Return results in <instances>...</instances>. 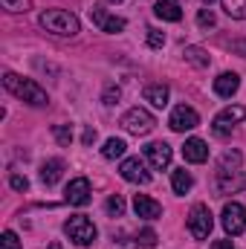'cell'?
I'll return each mask as SVG.
<instances>
[{
	"label": "cell",
	"instance_id": "obj_1",
	"mask_svg": "<svg viewBox=\"0 0 246 249\" xmlns=\"http://www.w3.org/2000/svg\"><path fill=\"white\" fill-rule=\"evenodd\" d=\"M3 87H6L15 99L26 102V105H32V107H44V105L50 102L47 90H44L38 81H32V78H20V75H15V72H3Z\"/></svg>",
	"mask_w": 246,
	"mask_h": 249
},
{
	"label": "cell",
	"instance_id": "obj_2",
	"mask_svg": "<svg viewBox=\"0 0 246 249\" xmlns=\"http://www.w3.org/2000/svg\"><path fill=\"white\" fill-rule=\"evenodd\" d=\"M38 23H41L47 32H53V35H64V38H72V35L81 32L78 18H75L72 12H64V9H47V12H41Z\"/></svg>",
	"mask_w": 246,
	"mask_h": 249
},
{
	"label": "cell",
	"instance_id": "obj_3",
	"mask_svg": "<svg viewBox=\"0 0 246 249\" xmlns=\"http://www.w3.org/2000/svg\"><path fill=\"white\" fill-rule=\"evenodd\" d=\"M64 232H67V238L75 244V247H90L93 241H96V226H93V220L87 217V214H72V217H67L64 220Z\"/></svg>",
	"mask_w": 246,
	"mask_h": 249
},
{
	"label": "cell",
	"instance_id": "obj_4",
	"mask_svg": "<svg viewBox=\"0 0 246 249\" xmlns=\"http://www.w3.org/2000/svg\"><path fill=\"white\" fill-rule=\"evenodd\" d=\"M211 226H214V217L209 212L206 203H194L191 212H188V232L194 241H206L211 235Z\"/></svg>",
	"mask_w": 246,
	"mask_h": 249
},
{
	"label": "cell",
	"instance_id": "obj_5",
	"mask_svg": "<svg viewBox=\"0 0 246 249\" xmlns=\"http://www.w3.org/2000/svg\"><path fill=\"white\" fill-rule=\"evenodd\" d=\"M122 127L127 133H133V136H145V133H151L157 127V119L145 107H130L122 116Z\"/></svg>",
	"mask_w": 246,
	"mask_h": 249
},
{
	"label": "cell",
	"instance_id": "obj_6",
	"mask_svg": "<svg viewBox=\"0 0 246 249\" xmlns=\"http://www.w3.org/2000/svg\"><path fill=\"white\" fill-rule=\"evenodd\" d=\"M220 223H223V229L232 235V238H238V235H244L246 232V209L241 203H226L223 206V212H220Z\"/></svg>",
	"mask_w": 246,
	"mask_h": 249
},
{
	"label": "cell",
	"instance_id": "obj_7",
	"mask_svg": "<svg viewBox=\"0 0 246 249\" xmlns=\"http://www.w3.org/2000/svg\"><path fill=\"white\" fill-rule=\"evenodd\" d=\"M119 174H122L127 183H136V186H148L151 183V171H148V165L139 157H127L122 165H119Z\"/></svg>",
	"mask_w": 246,
	"mask_h": 249
},
{
	"label": "cell",
	"instance_id": "obj_8",
	"mask_svg": "<svg viewBox=\"0 0 246 249\" xmlns=\"http://www.w3.org/2000/svg\"><path fill=\"white\" fill-rule=\"evenodd\" d=\"M246 119V107H241V105H235V107H226V110H220L217 116H214V133L217 136H229L232 133V127L238 122H244Z\"/></svg>",
	"mask_w": 246,
	"mask_h": 249
},
{
	"label": "cell",
	"instance_id": "obj_9",
	"mask_svg": "<svg viewBox=\"0 0 246 249\" xmlns=\"http://www.w3.org/2000/svg\"><path fill=\"white\" fill-rule=\"evenodd\" d=\"M171 130H177V133H185V130H194L197 124H200V116H197V110L194 107H188V105H177L174 110H171Z\"/></svg>",
	"mask_w": 246,
	"mask_h": 249
},
{
	"label": "cell",
	"instance_id": "obj_10",
	"mask_svg": "<svg viewBox=\"0 0 246 249\" xmlns=\"http://www.w3.org/2000/svg\"><path fill=\"white\" fill-rule=\"evenodd\" d=\"M90 20L102 29V32H110V35H116V32H122L124 26V18H116V15H110L107 9H102V6H93L90 9Z\"/></svg>",
	"mask_w": 246,
	"mask_h": 249
},
{
	"label": "cell",
	"instance_id": "obj_11",
	"mask_svg": "<svg viewBox=\"0 0 246 249\" xmlns=\"http://www.w3.org/2000/svg\"><path fill=\"white\" fill-rule=\"evenodd\" d=\"M171 157H174V151H171L168 142H151V145H145V160H148L151 168H157V171L168 168V165H171Z\"/></svg>",
	"mask_w": 246,
	"mask_h": 249
},
{
	"label": "cell",
	"instance_id": "obj_12",
	"mask_svg": "<svg viewBox=\"0 0 246 249\" xmlns=\"http://www.w3.org/2000/svg\"><path fill=\"white\" fill-rule=\"evenodd\" d=\"M90 194H93L90 180H87V177H75V180H70V186L64 191V200H67L70 206H87V203H90Z\"/></svg>",
	"mask_w": 246,
	"mask_h": 249
},
{
	"label": "cell",
	"instance_id": "obj_13",
	"mask_svg": "<svg viewBox=\"0 0 246 249\" xmlns=\"http://www.w3.org/2000/svg\"><path fill=\"white\" fill-rule=\"evenodd\" d=\"M246 186V171L235 168V171H217V188L223 194H235Z\"/></svg>",
	"mask_w": 246,
	"mask_h": 249
},
{
	"label": "cell",
	"instance_id": "obj_14",
	"mask_svg": "<svg viewBox=\"0 0 246 249\" xmlns=\"http://www.w3.org/2000/svg\"><path fill=\"white\" fill-rule=\"evenodd\" d=\"M183 157H185V162L200 165V162H206V160H209V145H206L203 139L191 136V139H185V145H183Z\"/></svg>",
	"mask_w": 246,
	"mask_h": 249
},
{
	"label": "cell",
	"instance_id": "obj_15",
	"mask_svg": "<svg viewBox=\"0 0 246 249\" xmlns=\"http://www.w3.org/2000/svg\"><path fill=\"white\" fill-rule=\"evenodd\" d=\"M238 87H241V75H238V72H220V75L214 78V93H217L220 99H232V96L238 93Z\"/></svg>",
	"mask_w": 246,
	"mask_h": 249
},
{
	"label": "cell",
	"instance_id": "obj_16",
	"mask_svg": "<svg viewBox=\"0 0 246 249\" xmlns=\"http://www.w3.org/2000/svg\"><path fill=\"white\" fill-rule=\"evenodd\" d=\"M133 209H136V214L145 217V220H157V217L162 214V206H159L154 197H148V194H136V197H133Z\"/></svg>",
	"mask_w": 246,
	"mask_h": 249
},
{
	"label": "cell",
	"instance_id": "obj_17",
	"mask_svg": "<svg viewBox=\"0 0 246 249\" xmlns=\"http://www.w3.org/2000/svg\"><path fill=\"white\" fill-rule=\"evenodd\" d=\"M168 96H171V90H168L165 84H148V87L142 90V99H145V102H151V105H154V107H159V110L168 105Z\"/></svg>",
	"mask_w": 246,
	"mask_h": 249
},
{
	"label": "cell",
	"instance_id": "obj_18",
	"mask_svg": "<svg viewBox=\"0 0 246 249\" xmlns=\"http://www.w3.org/2000/svg\"><path fill=\"white\" fill-rule=\"evenodd\" d=\"M154 15L162 18V20H171V23L183 20V9H180V3H174V0H157V3H154Z\"/></svg>",
	"mask_w": 246,
	"mask_h": 249
},
{
	"label": "cell",
	"instance_id": "obj_19",
	"mask_svg": "<svg viewBox=\"0 0 246 249\" xmlns=\"http://www.w3.org/2000/svg\"><path fill=\"white\" fill-rule=\"evenodd\" d=\"M61 174H64V160H47L41 165V183L44 186H55L61 180Z\"/></svg>",
	"mask_w": 246,
	"mask_h": 249
},
{
	"label": "cell",
	"instance_id": "obj_20",
	"mask_svg": "<svg viewBox=\"0 0 246 249\" xmlns=\"http://www.w3.org/2000/svg\"><path fill=\"white\" fill-rule=\"evenodd\" d=\"M183 58L191 64V67H197V70H206V67L211 64V58L206 55V50H200V47H185V50H183Z\"/></svg>",
	"mask_w": 246,
	"mask_h": 249
},
{
	"label": "cell",
	"instance_id": "obj_21",
	"mask_svg": "<svg viewBox=\"0 0 246 249\" xmlns=\"http://www.w3.org/2000/svg\"><path fill=\"white\" fill-rule=\"evenodd\" d=\"M194 186V180H191V174L185 171V168H177L174 174H171V188H174V194H188Z\"/></svg>",
	"mask_w": 246,
	"mask_h": 249
},
{
	"label": "cell",
	"instance_id": "obj_22",
	"mask_svg": "<svg viewBox=\"0 0 246 249\" xmlns=\"http://www.w3.org/2000/svg\"><path fill=\"white\" fill-rule=\"evenodd\" d=\"M124 148H127V145H124V139H116V136H113V139H107V142H105L102 157H105V160H119V157H124Z\"/></svg>",
	"mask_w": 246,
	"mask_h": 249
},
{
	"label": "cell",
	"instance_id": "obj_23",
	"mask_svg": "<svg viewBox=\"0 0 246 249\" xmlns=\"http://www.w3.org/2000/svg\"><path fill=\"white\" fill-rule=\"evenodd\" d=\"M226 15L235 18V20H246V0H220Z\"/></svg>",
	"mask_w": 246,
	"mask_h": 249
},
{
	"label": "cell",
	"instance_id": "obj_24",
	"mask_svg": "<svg viewBox=\"0 0 246 249\" xmlns=\"http://www.w3.org/2000/svg\"><path fill=\"white\" fill-rule=\"evenodd\" d=\"M53 133H55L58 145H64V148H70V145H72V127H70V124H55V127H53Z\"/></svg>",
	"mask_w": 246,
	"mask_h": 249
},
{
	"label": "cell",
	"instance_id": "obj_25",
	"mask_svg": "<svg viewBox=\"0 0 246 249\" xmlns=\"http://www.w3.org/2000/svg\"><path fill=\"white\" fill-rule=\"evenodd\" d=\"M0 249H23V244H20V238H18V232L6 229V232L0 235Z\"/></svg>",
	"mask_w": 246,
	"mask_h": 249
},
{
	"label": "cell",
	"instance_id": "obj_26",
	"mask_svg": "<svg viewBox=\"0 0 246 249\" xmlns=\"http://www.w3.org/2000/svg\"><path fill=\"white\" fill-rule=\"evenodd\" d=\"M107 214H110V217H122V214H124V200H122V194H113V197L107 200Z\"/></svg>",
	"mask_w": 246,
	"mask_h": 249
},
{
	"label": "cell",
	"instance_id": "obj_27",
	"mask_svg": "<svg viewBox=\"0 0 246 249\" xmlns=\"http://www.w3.org/2000/svg\"><path fill=\"white\" fill-rule=\"evenodd\" d=\"M119 99H122V90H119L116 84H107L105 93H102V102H105V105H116Z\"/></svg>",
	"mask_w": 246,
	"mask_h": 249
},
{
	"label": "cell",
	"instance_id": "obj_28",
	"mask_svg": "<svg viewBox=\"0 0 246 249\" xmlns=\"http://www.w3.org/2000/svg\"><path fill=\"white\" fill-rule=\"evenodd\" d=\"M136 244L145 247V249H151L154 244H157V232H154V229H142V232L136 235Z\"/></svg>",
	"mask_w": 246,
	"mask_h": 249
},
{
	"label": "cell",
	"instance_id": "obj_29",
	"mask_svg": "<svg viewBox=\"0 0 246 249\" xmlns=\"http://www.w3.org/2000/svg\"><path fill=\"white\" fill-rule=\"evenodd\" d=\"M197 23H200L203 29H209V26H214V23H217V18H214V12H211V9H200V12H197Z\"/></svg>",
	"mask_w": 246,
	"mask_h": 249
},
{
	"label": "cell",
	"instance_id": "obj_30",
	"mask_svg": "<svg viewBox=\"0 0 246 249\" xmlns=\"http://www.w3.org/2000/svg\"><path fill=\"white\" fill-rule=\"evenodd\" d=\"M148 47L151 50H162L165 47V35L159 29H148Z\"/></svg>",
	"mask_w": 246,
	"mask_h": 249
},
{
	"label": "cell",
	"instance_id": "obj_31",
	"mask_svg": "<svg viewBox=\"0 0 246 249\" xmlns=\"http://www.w3.org/2000/svg\"><path fill=\"white\" fill-rule=\"evenodd\" d=\"M3 6L9 12H29L32 9V0H3Z\"/></svg>",
	"mask_w": 246,
	"mask_h": 249
},
{
	"label": "cell",
	"instance_id": "obj_32",
	"mask_svg": "<svg viewBox=\"0 0 246 249\" xmlns=\"http://www.w3.org/2000/svg\"><path fill=\"white\" fill-rule=\"evenodd\" d=\"M9 186L15 188V191H26V188H29V180L20 177V174H12V177H9Z\"/></svg>",
	"mask_w": 246,
	"mask_h": 249
},
{
	"label": "cell",
	"instance_id": "obj_33",
	"mask_svg": "<svg viewBox=\"0 0 246 249\" xmlns=\"http://www.w3.org/2000/svg\"><path fill=\"white\" fill-rule=\"evenodd\" d=\"M232 53H238V55L246 58V41H232Z\"/></svg>",
	"mask_w": 246,
	"mask_h": 249
},
{
	"label": "cell",
	"instance_id": "obj_34",
	"mask_svg": "<svg viewBox=\"0 0 246 249\" xmlns=\"http://www.w3.org/2000/svg\"><path fill=\"white\" fill-rule=\"evenodd\" d=\"M93 142H96V130L87 127V130H84V145H93Z\"/></svg>",
	"mask_w": 246,
	"mask_h": 249
},
{
	"label": "cell",
	"instance_id": "obj_35",
	"mask_svg": "<svg viewBox=\"0 0 246 249\" xmlns=\"http://www.w3.org/2000/svg\"><path fill=\"white\" fill-rule=\"evenodd\" d=\"M211 249H235V244H232V241H214Z\"/></svg>",
	"mask_w": 246,
	"mask_h": 249
},
{
	"label": "cell",
	"instance_id": "obj_36",
	"mask_svg": "<svg viewBox=\"0 0 246 249\" xmlns=\"http://www.w3.org/2000/svg\"><path fill=\"white\" fill-rule=\"evenodd\" d=\"M50 249H61V244H53V247H50Z\"/></svg>",
	"mask_w": 246,
	"mask_h": 249
},
{
	"label": "cell",
	"instance_id": "obj_37",
	"mask_svg": "<svg viewBox=\"0 0 246 249\" xmlns=\"http://www.w3.org/2000/svg\"><path fill=\"white\" fill-rule=\"evenodd\" d=\"M203 3H206V6H209V3H211V0H203Z\"/></svg>",
	"mask_w": 246,
	"mask_h": 249
},
{
	"label": "cell",
	"instance_id": "obj_38",
	"mask_svg": "<svg viewBox=\"0 0 246 249\" xmlns=\"http://www.w3.org/2000/svg\"><path fill=\"white\" fill-rule=\"evenodd\" d=\"M113 3H122V0H113Z\"/></svg>",
	"mask_w": 246,
	"mask_h": 249
}]
</instances>
